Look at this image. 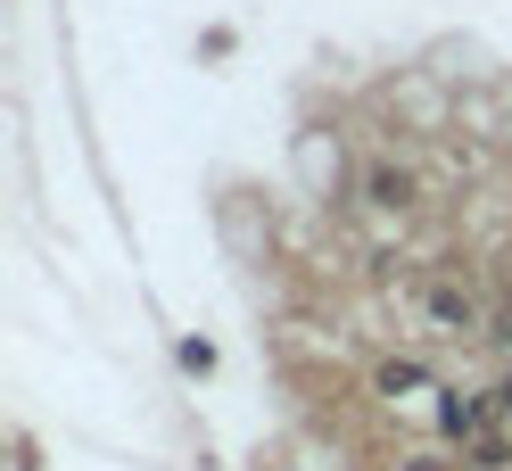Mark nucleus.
Returning <instances> with one entry per match:
<instances>
[{"label": "nucleus", "instance_id": "obj_1", "mask_svg": "<svg viewBox=\"0 0 512 471\" xmlns=\"http://www.w3.org/2000/svg\"><path fill=\"white\" fill-rule=\"evenodd\" d=\"M422 323L446 331V339L479 331V290H471L463 273H430V281H422Z\"/></svg>", "mask_w": 512, "mask_h": 471}, {"label": "nucleus", "instance_id": "obj_2", "mask_svg": "<svg viewBox=\"0 0 512 471\" xmlns=\"http://www.w3.org/2000/svg\"><path fill=\"white\" fill-rule=\"evenodd\" d=\"M496 414H504L496 389H488V397H479V389H438V438H446V447H463V438L488 430Z\"/></svg>", "mask_w": 512, "mask_h": 471}, {"label": "nucleus", "instance_id": "obj_3", "mask_svg": "<svg viewBox=\"0 0 512 471\" xmlns=\"http://www.w3.org/2000/svg\"><path fill=\"white\" fill-rule=\"evenodd\" d=\"M463 471H512V414H496L488 430L463 438Z\"/></svg>", "mask_w": 512, "mask_h": 471}, {"label": "nucleus", "instance_id": "obj_4", "mask_svg": "<svg viewBox=\"0 0 512 471\" xmlns=\"http://www.w3.org/2000/svg\"><path fill=\"white\" fill-rule=\"evenodd\" d=\"M364 199H372V207H413V174L380 157V166H364Z\"/></svg>", "mask_w": 512, "mask_h": 471}, {"label": "nucleus", "instance_id": "obj_5", "mask_svg": "<svg viewBox=\"0 0 512 471\" xmlns=\"http://www.w3.org/2000/svg\"><path fill=\"white\" fill-rule=\"evenodd\" d=\"M380 397H438V381H430V364L397 356V364H380Z\"/></svg>", "mask_w": 512, "mask_h": 471}, {"label": "nucleus", "instance_id": "obj_6", "mask_svg": "<svg viewBox=\"0 0 512 471\" xmlns=\"http://www.w3.org/2000/svg\"><path fill=\"white\" fill-rule=\"evenodd\" d=\"M397 471H455V463H446L438 447H413V455H397Z\"/></svg>", "mask_w": 512, "mask_h": 471}, {"label": "nucleus", "instance_id": "obj_7", "mask_svg": "<svg viewBox=\"0 0 512 471\" xmlns=\"http://www.w3.org/2000/svg\"><path fill=\"white\" fill-rule=\"evenodd\" d=\"M496 331H504V339H512V290H504V314H496Z\"/></svg>", "mask_w": 512, "mask_h": 471}, {"label": "nucleus", "instance_id": "obj_8", "mask_svg": "<svg viewBox=\"0 0 512 471\" xmlns=\"http://www.w3.org/2000/svg\"><path fill=\"white\" fill-rule=\"evenodd\" d=\"M496 405H504V414H512V372H504V381H496Z\"/></svg>", "mask_w": 512, "mask_h": 471}]
</instances>
